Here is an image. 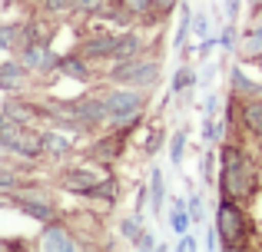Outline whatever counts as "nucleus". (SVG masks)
<instances>
[{
	"instance_id": "f257e3e1",
	"label": "nucleus",
	"mask_w": 262,
	"mask_h": 252,
	"mask_svg": "<svg viewBox=\"0 0 262 252\" xmlns=\"http://www.w3.org/2000/svg\"><path fill=\"white\" fill-rule=\"evenodd\" d=\"M252 169L246 163L239 146H226L223 149V196H246L252 189Z\"/></svg>"
},
{
	"instance_id": "f03ea898",
	"label": "nucleus",
	"mask_w": 262,
	"mask_h": 252,
	"mask_svg": "<svg viewBox=\"0 0 262 252\" xmlns=\"http://www.w3.org/2000/svg\"><path fill=\"white\" fill-rule=\"evenodd\" d=\"M216 229H219V239H223L226 249H236L246 239V216L239 209L236 196H223V202L216 209Z\"/></svg>"
},
{
	"instance_id": "7ed1b4c3",
	"label": "nucleus",
	"mask_w": 262,
	"mask_h": 252,
	"mask_svg": "<svg viewBox=\"0 0 262 252\" xmlns=\"http://www.w3.org/2000/svg\"><path fill=\"white\" fill-rule=\"evenodd\" d=\"M113 80L123 86H136V90H146L160 80V63L156 60H120L113 66Z\"/></svg>"
},
{
	"instance_id": "20e7f679",
	"label": "nucleus",
	"mask_w": 262,
	"mask_h": 252,
	"mask_svg": "<svg viewBox=\"0 0 262 252\" xmlns=\"http://www.w3.org/2000/svg\"><path fill=\"white\" fill-rule=\"evenodd\" d=\"M106 106H110V120H120V117H129V113H140L143 93L136 90V86H120V90H110Z\"/></svg>"
},
{
	"instance_id": "39448f33",
	"label": "nucleus",
	"mask_w": 262,
	"mask_h": 252,
	"mask_svg": "<svg viewBox=\"0 0 262 252\" xmlns=\"http://www.w3.org/2000/svg\"><path fill=\"white\" fill-rule=\"evenodd\" d=\"M70 113L77 120H83V123H103V120H110L106 100H73Z\"/></svg>"
},
{
	"instance_id": "423d86ee",
	"label": "nucleus",
	"mask_w": 262,
	"mask_h": 252,
	"mask_svg": "<svg viewBox=\"0 0 262 252\" xmlns=\"http://www.w3.org/2000/svg\"><path fill=\"white\" fill-rule=\"evenodd\" d=\"M116 50V37H110V33H100V37H90L83 40V47H80V53L90 60H103V57H113Z\"/></svg>"
},
{
	"instance_id": "0eeeda50",
	"label": "nucleus",
	"mask_w": 262,
	"mask_h": 252,
	"mask_svg": "<svg viewBox=\"0 0 262 252\" xmlns=\"http://www.w3.org/2000/svg\"><path fill=\"white\" fill-rule=\"evenodd\" d=\"M40 246H43V249H60V252H73V249H77V242L70 239V233H67L63 226H53V222H47Z\"/></svg>"
},
{
	"instance_id": "6e6552de",
	"label": "nucleus",
	"mask_w": 262,
	"mask_h": 252,
	"mask_svg": "<svg viewBox=\"0 0 262 252\" xmlns=\"http://www.w3.org/2000/svg\"><path fill=\"white\" fill-rule=\"evenodd\" d=\"M57 70L70 80H90V66H86V57L83 53H73V57H63L57 63Z\"/></svg>"
},
{
	"instance_id": "1a4fd4ad",
	"label": "nucleus",
	"mask_w": 262,
	"mask_h": 252,
	"mask_svg": "<svg viewBox=\"0 0 262 252\" xmlns=\"http://www.w3.org/2000/svg\"><path fill=\"white\" fill-rule=\"evenodd\" d=\"M140 37L136 33H123V37H116V50H113V60L120 63V60H133L136 53H140Z\"/></svg>"
},
{
	"instance_id": "9d476101",
	"label": "nucleus",
	"mask_w": 262,
	"mask_h": 252,
	"mask_svg": "<svg viewBox=\"0 0 262 252\" xmlns=\"http://www.w3.org/2000/svg\"><path fill=\"white\" fill-rule=\"evenodd\" d=\"M20 209H24L27 216H33V219H40V222H53V206L50 202H37V199H30V196H20Z\"/></svg>"
},
{
	"instance_id": "9b49d317",
	"label": "nucleus",
	"mask_w": 262,
	"mask_h": 252,
	"mask_svg": "<svg viewBox=\"0 0 262 252\" xmlns=\"http://www.w3.org/2000/svg\"><path fill=\"white\" fill-rule=\"evenodd\" d=\"M4 113H7V117H10V120H17V123H30V120L33 117H37V106H27V103H20V100H7V103H4Z\"/></svg>"
},
{
	"instance_id": "f8f14e48",
	"label": "nucleus",
	"mask_w": 262,
	"mask_h": 252,
	"mask_svg": "<svg viewBox=\"0 0 262 252\" xmlns=\"http://www.w3.org/2000/svg\"><path fill=\"white\" fill-rule=\"evenodd\" d=\"M243 123L262 140V100H252V103L243 106Z\"/></svg>"
},
{
	"instance_id": "ddd939ff",
	"label": "nucleus",
	"mask_w": 262,
	"mask_h": 252,
	"mask_svg": "<svg viewBox=\"0 0 262 252\" xmlns=\"http://www.w3.org/2000/svg\"><path fill=\"white\" fill-rule=\"evenodd\" d=\"M63 182H67V189H77V193H90L96 179L86 173V169H70V173L63 176Z\"/></svg>"
},
{
	"instance_id": "4468645a",
	"label": "nucleus",
	"mask_w": 262,
	"mask_h": 252,
	"mask_svg": "<svg viewBox=\"0 0 262 252\" xmlns=\"http://www.w3.org/2000/svg\"><path fill=\"white\" fill-rule=\"evenodd\" d=\"M24 70H27L24 63H4V66H0V86H4V90H17Z\"/></svg>"
},
{
	"instance_id": "2eb2a0df",
	"label": "nucleus",
	"mask_w": 262,
	"mask_h": 252,
	"mask_svg": "<svg viewBox=\"0 0 262 252\" xmlns=\"http://www.w3.org/2000/svg\"><path fill=\"white\" fill-rule=\"evenodd\" d=\"M43 53H47V47H43V43H24L20 63L30 66V70H37V66H43Z\"/></svg>"
},
{
	"instance_id": "dca6fc26",
	"label": "nucleus",
	"mask_w": 262,
	"mask_h": 252,
	"mask_svg": "<svg viewBox=\"0 0 262 252\" xmlns=\"http://www.w3.org/2000/svg\"><path fill=\"white\" fill-rule=\"evenodd\" d=\"M232 90L243 93V97H259L262 86H259V83H252V80H246V73L236 66V70H232Z\"/></svg>"
},
{
	"instance_id": "f3484780",
	"label": "nucleus",
	"mask_w": 262,
	"mask_h": 252,
	"mask_svg": "<svg viewBox=\"0 0 262 252\" xmlns=\"http://www.w3.org/2000/svg\"><path fill=\"white\" fill-rule=\"evenodd\" d=\"M90 199H110V202H113L116 199V179H113V176H110V179H96L93 182V189H90Z\"/></svg>"
},
{
	"instance_id": "a211bd4d",
	"label": "nucleus",
	"mask_w": 262,
	"mask_h": 252,
	"mask_svg": "<svg viewBox=\"0 0 262 252\" xmlns=\"http://www.w3.org/2000/svg\"><path fill=\"white\" fill-rule=\"evenodd\" d=\"M67 149H70V143H67L63 136H57V133H43V153H47V156H63Z\"/></svg>"
},
{
	"instance_id": "6ab92c4d",
	"label": "nucleus",
	"mask_w": 262,
	"mask_h": 252,
	"mask_svg": "<svg viewBox=\"0 0 262 252\" xmlns=\"http://www.w3.org/2000/svg\"><path fill=\"white\" fill-rule=\"evenodd\" d=\"M189 219H192V216H189V209H186V202L176 199L173 202V229H176V233H186V229H189Z\"/></svg>"
},
{
	"instance_id": "aec40b11",
	"label": "nucleus",
	"mask_w": 262,
	"mask_h": 252,
	"mask_svg": "<svg viewBox=\"0 0 262 252\" xmlns=\"http://www.w3.org/2000/svg\"><path fill=\"white\" fill-rule=\"evenodd\" d=\"M163 199H166V182H163V169H153V206L163 213Z\"/></svg>"
},
{
	"instance_id": "412c9836",
	"label": "nucleus",
	"mask_w": 262,
	"mask_h": 252,
	"mask_svg": "<svg viewBox=\"0 0 262 252\" xmlns=\"http://www.w3.org/2000/svg\"><path fill=\"white\" fill-rule=\"evenodd\" d=\"M73 10H83V13H110V0H73Z\"/></svg>"
},
{
	"instance_id": "4be33fe9",
	"label": "nucleus",
	"mask_w": 262,
	"mask_h": 252,
	"mask_svg": "<svg viewBox=\"0 0 262 252\" xmlns=\"http://www.w3.org/2000/svg\"><path fill=\"white\" fill-rule=\"evenodd\" d=\"M116 153H120V146H116L113 140H103V143H96V146H93V156H96V159H113Z\"/></svg>"
},
{
	"instance_id": "5701e85b",
	"label": "nucleus",
	"mask_w": 262,
	"mask_h": 252,
	"mask_svg": "<svg viewBox=\"0 0 262 252\" xmlns=\"http://www.w3.org/2000/svg\"><path fill=\"white\" fill-rule=\"evenodd\" d=\"M126 13H153V0H120Z\"/></svg>"
},
{
	"instance_id": "b1692460",
	"label": "nucleus",
	"mask_w": 262,
	"mask_h": 252,
	"mask_svg": "<svg viewBox=\"0 0 262 252\" xmlns=\"http://www.w3.org/2000/svg\"><path fill=\"white\" fill-rule=\"evenodd\" d=\"M186 86H196V73L189 66H179L176 80H173V90H186Z\"/></svg>"
},
{
	"instance_id": "393cba45",
	"label": "nucleus",
	"mask_w": 262,
	"mask_h": 252,
	"mask_svg": "<svg viewBox=\"0 0 262 252\" xmlns=\"http://www.w3.org/2000/svg\"><path fill=\"white\" fill-rule=\"evenodd\" d=\"M183 149H186V129H179V133L173 136V146H169V153H173V156H169V159H173L176 166H179V163H183Z\"/></svg>"
},
{
	"instance_id": "a878e982",
	"label": "nucleus",
	"mask_w": 262,
	"mask_h": 252,
	"mask_svg": "<svg viewBox=\"0 0 262 252\" xmlns=\"http://www.w3.org/2000/svg\"><path fill=\"white\" fill-rule=\"evenodd\" d=\"M189 27H192V13H189V4H183V24H179V30H176V47H183Z\"/></svg>"
},
{
	"instance_id": "bb28decb",
	"label": "nucleus",
	"mask_w": 262,
	"mask_h": 252,
	"mask_svg": "<svg viewBox=\"0 0 262 252\" xmlns=\"http://www.w3.org/2000/svg\"><path fill=\"white\" fill-rule=\"evenodd\" d=\"M219 133H223V123H216L212 117H206V126H203V136H206V143L219 140Z\"/></svg>"
},
{
	"instance_id": "cd10ccee",
	"label": "nucleus",
	"mask_w": 262,
	"mask_h": 252,
	"mask_svg": "<svg viewBox=\"0 0 262 252\" xmlns=\"http://www.w3.org/2000/svg\"><path fill=\"white\" fill-rule=\"evenodd\" d=\"M43 7L50 13H67V10H73V0H43Z\"/></svg>"
},
{
	"instance_id": "c85d7f7f",
	"label": "nucleus",
	"mask_w": 262,
	"mask_h": 252,
	"mask_svg": "<svg viewBox=\"0 0 262 252\" xmlns=\"http://www.w3.org/2000/svg\"><path fill=\"white\" fill-rule=\"evenodd\" d=\"M246 50H249V53H262V24L256 27V33L246 40Z\"/></svg>"
},
{
	"instance_id": "c756f323",
	"label": "nucleus",
	"mask_w": 262,
	"mask_h": 252,
	"mask_svg": "<svg viewBox=\"0 0 262 252\" xmlns=\"http://www.w3.org/2000/svg\"><path fill=\"white\" fill-rule=\"evenodd\" d=\"M192 30H196L199 37L206 40V37H209V20H206L203 13H196V17H192Z\"/></svg>"
},
{
	"instance_id": "7c9ffc66",
	"label": "nucleus",
	"mask_w": 262,
	"mask_h": 252,
	"mask_svg": "<svg viewBox=\"0 0 262 252\" xmlns=\"http://www.w3.org/2000/svg\"><path fill=\"white\" fill-rule=\"evenodd\" d=\"M160 140H163V129L153 126V133H149V140H146V153H156V149H160Z\"/></svg>"
},
{
	"instance_id": "2f4dec72",
	"label": "nucleus",
	"mask_w": 262,
	"mask_h": 252,
	"mask_svg": "<svg viewBox=\"0 0 262 252\" xmlns=\"http://www.w3.org/2000/svg\"><path fill=\"white\" fill-rule=\"evenodd\" d=\"M120 229H123V236L136 239V236H140V219H136V222H133V219H123V226H120Z\"/></svg>"
},
{
	"instance_id": "473e14b6",
	"label": "nucleus",
	"mask_w": 262,
	"mask_h": 252,
	"mask_svg": "<svg viewBox=\"0 0 262 252\" xmlns=\"http://www.w3.org/2000/svg\"><path fill=\"white\" fill-rule=\"evenodd\" d=\"M189 216H192V219H196V222L203 219V202H199V196H196V193L189 196Z\"/></svg>"
},
{
	"instance_id": "72a5a7b5",
	"label": "nucleus",
	"mask_w": 262,
	"mask_h": 252,
	"mask_svg": "<svg viewBox=\"0 0 262 252\" xmlns=\"http://www.w3.org/2000/svg\"><path fill=\"white\" fill-rule=\"evenodd\" d=\"M176 4H179V0H153V13H163V17H166Z\"/></svg>"
},
{
	"instance_id": "f704fd0d",
	"label": "nucleus",
	"mask_w": 262,
	"mask_h": 252,
	"mask_svg": "<svg viewBox=\"0 0 262 252\" xmlns=\"http://www.w3.org/2000/svg\"><path fill=\"white\" fill-rule=\"evenodd\" d=\"M136 246H140V249H153L156 246V242H153V236H149V233H143V229H140V236H136Z\"/></svg>"
},
{
	"instance_id": "c9c22d12",
	"label": "nucleus",
	"mask_w": 262,
	"mask_h": 252,
	"mask_svg": "<svg viewBox=\"0 0 262 252\" xmlns=\"http://www.w3.org/2000/svg\"><path fill=\"white\" fill-rule=\"evenodd\" d=\"M216 113H219V97L212 93V97L206 100V117H216Z\"/></svg>"
},
{
	"instance_id": "e433bc0d",
	"label": "nucleus",
	"mask_w": 262,
	"mask_h": 252,
	"mask_svg": "<svg viewBox=\"0 0 262 252\" xmlns=\"http://www.w3.org/2000/svg\"><path fill=\"white\" fill-rule=\"evenodd\" d=\"M57 63H60V60L53 57V50H47V53H43V70H53Z\"/></svg>"
},
{
	"instance_id": "4c0bfd02",
	"label": "nucleus",
	"mask_w": 262,
	"mask_h": 252,
	"mask_svg": "<svg viewBox=\"0 0 262 252\" xmlns=\"http://www.w3.org/2000/svg\"><path fill=\"white\" fill-rule=\"evenodd\" d=\"M179 249H196V239H192L189 233H183V239H179Z\"/></svg>"
},
{
	"instance_id": "58836bf2",
	"label": "nucleus",
	"mask_w": 262,
	"mask_h": 252,
	"mask_svg": "<svg viewBox=\"0 0 262 252\" xmlns=\"http://www.w3.org/2000/svg\"><path fill=\"white\" fill-rule=\"evenodd\" d=\"M226 13H229V17H236V13H239V0H226Z\"/></svg>"
},
{
	"instance_id": "ea45409f",
	"label": "nucleus",
	"mask_w": 262,
	"mask_h": 252,
	"mask_svg": "<svg viewBox=\"0 0 262 252\" xmlns=\"http://www.w3.org/2000/svg\"><path fill=\"white\" fill-rule=\"evenodd\" d=\"M10 37H13V30H4V27H0V47H10Z\"/></svg>"
},
{
	"instance_id": "a19ab883",
	"label": "nucleus",
	"mask_w": 262,
	"mask_h": 252,
	"mask_svg": "<svg viewBox=\"0 0 262 252\" xmlns=\"http://www.w3.org/2000/svg\"><path fill=\"white\" fill-rule=\"evenodd\" d=\"M7 186H13V176H10V173H4V169H0V189H7Z\"/></svg>"
},
{
	"instance_id": "79ce46f5",
	"label": "nucleus",
	"mask_w": 262,
	"mask_h": 252,
	"mask_svg": "<svg viewBox=\"0 0 262 252\" xmlns=\"http://www.w3.org/2000/svg\"><path fill=\"white\" fill-rule=\"evenodd\" d=\"M219 43H223V47H232V27L223 33V37H219Z\"/></svg>"
},
{
	"instance_id": "37998d69",
	"label": "nucleus",
	"mask_w": 262,
	"mask_h": 252,
	"mask_svg": "<svg viewBox=\"0 0 262 252\" xmlns=\"http://www.w3.org/2000/svg\"><path fill=\"white\" fill-rule=\"evenodd\" d=\"M212 73H216V66H206V70H203V83H209Z\"/></svg>"
},
{
	"instance_id": "c03bdc74",
	"label": "nucleus",
	"mask_w": 262,
	"mask_h": 252,
	"mask_svg": "<svg viewBox=\"0 0 262 252\" xmlns=\"http://www.w3.org/2000/svg\"><path fill=\"white\" fill-rule=\"evenodd\" d=\"M259 156H262V143H259Z\"/></svg>"
},
{
	"instance_id": "a18cd8bd",
	"label": "nucleus",
	"mask_w": 262,
	"mask_h": 252,
	"mask_svg": "<svg viewBox=\"0 0 262 252\" xmlns=\"http://www.w3.org/2000/svg\"><path fill=\"white\" fill-rule=\"evenodd\" d=\"M256 4H262V0H256Z\"/></svg>"
}]
</instances>
